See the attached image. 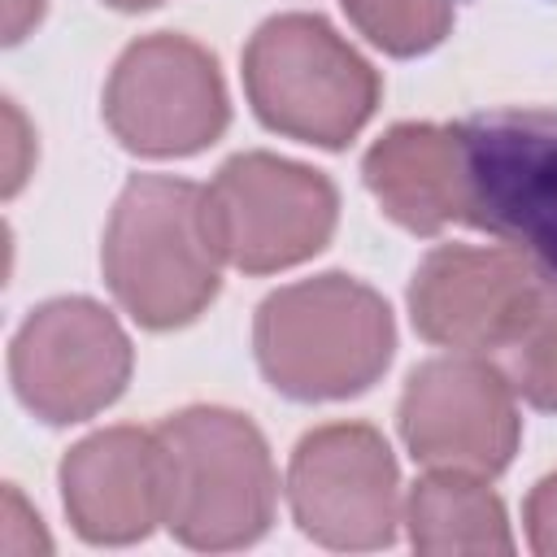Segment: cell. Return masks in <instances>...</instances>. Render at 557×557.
Wrapping results in <instances>:
<instances>
[{
	"mask_svg": "<svg viewBox=\"0 0 557 557\" xmlns=\"http://www.w3.org/2000/svg\"><path fill=\"white\" fill-rule=\"evenodd\" d=\"M113 300L148 331L196 322L222 287V252L209 235L205 191L174 174H135L100 248Z\"/></svg>",
	"mask_w": 557,
	"mask_h": 557,
	"instance_id": "cell-1",
	"label": "cell"
},
{
	"mask_svg": "<svg viewBox=\"0 0 557 557\" xmlns=\"http://www.w3.org/2000/svg\"><path fill=\"white\" fill-rule=\"evenodd\" d=\"M252 348L274 392L292 400H344L383 379L396 326L374 287L348 274H318L261 300Z\"/></svg>",
	"mask_w": 557,
	"mask_h": 557,
	"instance_id": "cell-2",
	"label": "cell"
},
{
	"mask_svg": "<svg viewBox=\"0 0 557 557\" xmlns=\"http://www.w3.org/2000/svg\"><path fill=\"white\" fill-rule=\"evenodd\" d=\"M165 527L187 548L222 553L261 540L274 522L278 474L265 435L235 409L191 405L161 426Z\"/></svg>",
	"mask_w": 557,
	"mask_h": 557,
	"instance_id": "cell-3",
	"label": "cell"
},
{
	"mask_svg": "<svg viewBox=\"0 0 557 557\" xmlns=\"http://www.w3.org/2000/svg\"><path fill=\"white\" fill-rule=\"evenodd\" d=\"M252 113L300 144L344 148L379 109V70L322 17L278 13L244 48Z\"/></svg>",
	"mask_w": 557,
	"mask_h": 557,
	"instance_id": "cell-4",
	"label": "cell"
},
{
	"mask_svg": "<svg viewBox=\"0 0 557 557\" xmlns=\"http://www.w3.org/2000/svg\"><path fill=\"white\" fill-rule=\"evenodd\" d=\"M461 222L496 235L557 287V109H487L457 122Z\"/></svg>",
	"mask_w": 557,
	"mask_h": 557,
	"instance_id": "cell-5",
	"label": "cell"
},
{
	"mask_svg": "<svg viewBox=\"0 0 557 557\" xmlns=\"http://www.w3.org/2000/svg\"><path fill=\"white\" fill-rule=\"evenodd\" d=\"M205 218L226 265L244 274H274L331 244L339 191L322 170L300 161L239 152L205 187Z\"/></svg>",
	"mask_w": 557,
	"mask_h": 557,
	"instance_id": "cell-6",
	"label": "cell"
},
{
	"mask_svg": "<svg viewBox=\"0 0 557 557\" xmlns=\"http://www.w3.org/2000/svg\"><path fill=\"white\" fill-rule=\"evenodd\" d=\"M104 122L139 157H191L209 148L231 122L213 52L170 30L135 39L104 83Z\"/></svg>",
	"mask_w": 557,
	"mask_h": 557,
	"instance_id": "cell-7",
	"label": "cell"
},
{
	"mask_svg": "<svg viewBox=\"0 0 557 557\" xmlns=\"http://www.w3.org/2000/svg\"><path fill=\"white\" fill-rule=\"evenodd\" d=\"M400 440L426 470L496 479L522 440L518 392L483 352H453L413 366L400 392Z\"/></svg>",
	"mask_w": 557,
	"mask_h": 557,
	"instance_id": "cell-8",
	"label": "cell"
},
{
	"mask_svg": "<svg viewBox=\"0 0 557 557\" xmlns=\"http://www.w3.org/2000/svg\"><path fill=\"white\" fill-rule=\"evenodd\" d=\"M287 505L296 527L322 548H387L396 522H405L400 470L387 440L366 422L313 426L292 448Z\"/></svg>",
	"mask_w": 557,
	"mask_h": 557,
	"instance_id": "cell-9",
	"label": "cell"
},
{
	"mask_svg": "<svg viewBox=\"0 0 557 557\" xmlns=\"http://www.w3.org/2000/svg\"><path fill=\"white\" fill-rule=\"evenodd\" d=\"M131 361L126 331L87 296H61L30 309L9 344L13 392L48 426L87 422L109 409L126 392Z\"/></svg>",
	"mask_w": 557,
	"mask_h": 557,
	"instance_id": "cell-10",
	"label": "cell"
},
{
	"mask_svg": "<svg viewBox=\"0 0 557 557\" xmlns=\"http://www.w3.org/2000/svg\"><path fill=\"white\" fill-rule=\"evenodd\" d=\"M548 283L513 248L440 244L431 248L409 283L413 331L453 352L505 348Z\"/></svg>",
	"mask_w": 557,
	"mask_h": 557,
	"instance_id": "cell-11",
	"label": "cell"
},
{
	"mask_svg": "<svg viewBox=\"0 0 557 557\" xmlns=\"http://www.w3.org/2000/svg\"><path fill=\"white\" fill-rule=\"evenodd\" d=\"M61 500L87 544H135L165 522V453L157 431L109 426L61 461Z\"/></svg>",
	"mask_w": 557,
	"mask_h": 557,
	"instance_id": "cell-12",
	"label": "cell"
},
{
	"mask_svg": "<svg viewBox=\"0 0 557 557\" xmlns=\"http://www.w3.org/2000/svg\"><path fill=\"white\" fill-rule=\"evenodd\" d=\"M361 178L396 226L435 235L448 222H461L466 209L461 131L440 122H400L370 144Z\"/></svg>",
	"mask_w": 557,
	"mask_h": 557,
	"instance_id": "cell-13",
	"label": "cell"
},
{
	"mask_svg": "<svg viewBox=\"0 0 557 557\" xmlns=\"http://www.w3.org/2000/svg\"><path fill=\"white\" fill-rule=\"evenodd\" d=\"M409 544L426 557L453 553H513L509 518L487 479L431 470L405 496Z\"/></svg>",
	"mask_w": 557,
	"mask_h": 557,
	"instance_id": "cell-14",
	"label": "cell"
},
{
	"mask_svg": "<svg viewBox=\"0 0 557 557\" xmlns=\"http://www.w3.org/2000/svg\"><path fill=\"white\" fill-rule=\"evenodd\" d=\"M348 22L387 57H422L457 22L461 0H339Z\"/></svg>",
	"mask_w": 557,
	"mask_h": 557,
	"instance_id": "cell-15",
	"label": "cell"
},
{
	"mask_svg": "<svg viewBox=\"0 0 557 557\" xmlns=\"http://www.w3.org/2000/svg\"><path fill=\"white\" fill-rule=\"evenodd\" d=\"M500 352H505L500 370L513 383V392L527 405L557 413V287L540 292L535 309Z\"/></svg>",
	"mask_w": 557,
	"mask_h": 557,
	"instance_id": "cell-16",
	"label": "cell"
},
{
	"mask_svg": "<svg viewBox=\"0 0 557 557\" xmlns=\"http://www.w3.org/2000/svg\"><path fill=\"white\" fill-rule=\"evenodd\" d=\"M522 522H527V544L540 557H557V470L544 474L522 505Z\"/></svg>",
	"mask_w": 557,
	"mask_h": 557,
	"instance_id": "cell-17",
	"label": "cell"
},
{
	"mask_svg": "<svg viewBox=\"0 0 557 557\" xmlns=\"http://www.w3.org/2000/svg\"><path fill=\"white\" fill-rule=\"evenodd\" d=\"M44 17V0H4V44H17Z\"/></svg>",
	"mask_w": 557,
	"mask_h": 557,
	"instance_id": "cell-18",
	"label": "cell"
},
{
	"mask_svg": "<svg viewBox=\"0 0 557 557\" xmlns=\"http://www.w3.org/2000/svg\"><path fill=\"white\" fill-rule=\"evenodd\" d=\"M4 122H9V178H4V191L13 196V191L22 187V161H17V152L26 148V131H22V113L13 109V100L4 104Z\"/></svg>",
	"mask_w": 557,
	"mask_h": 557,
	"instance_id": "cell-19",
	"label": "cell"
},
{
	"mask_svg": "<svg viewBox=\"0 0 557 557\" xmlns=\"http://www.w3.org/2000/svg\"><path fill=\"white\" fill-rule=\"evenodd\" d=\"M104 4H113V9H122V13H139V9H152V4H161V0H104Z\"/></svg>",
	"mask_w": 557,
	"mask_h": 557,
	"instance_id": "cell-20",
	"label": "cell"
}]
</instances>
